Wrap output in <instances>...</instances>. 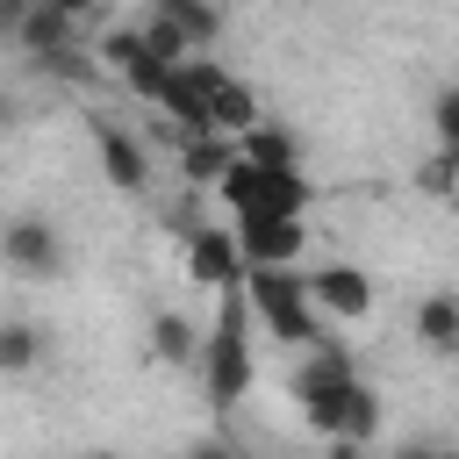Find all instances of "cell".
<instances>
[{"instance_id":"obj_1","label":"cell","mask_w":459,"mask_h":459,"mask_svg":"<svg viewBox=\"0 0 459 459\" xmlns=\"http://www.w3.org/2000/svg\"><path fill=\"white\" fill-rule=\"evenodd\" d=\"M244 294H251V308L265 316L273 337H287V344H301V351L323 344V308H316V294H308V273H294V265H251Z\"/></svg>"},{"instance_id":"obj_2","label":"cell","mask_w":459,"mask_h":459,"mask_svg":"<svg viewBox=\"0 0 459 459\" xmlns=\"http://www.w3.org/2000/svg\"><path fill=\"white\" fill-rule=\"evenodd\" d=\"M244 308H251V294L244 287H222V316H215V337H208V351H201V373H208V402H244V387H251V344H244Z\"/></svg>"},{"instance_id":"obj_3","label":"cell","mask_w":459,"mask_h":459,"mask_svg":"<svg viewBox=\"0 0 459 459\" xmlns=\"http://www.w3.org/2000/svg\"><path fill=\"white\" fill-rule=\"evenodd\" d=\"M301 416L323 430V437H373L380 430V402H373V387L351 373V380H337V387H316V394H301Z\"/></svg>"},{"instance_id":"obj_4","label":"cell","mask_w":459,"mask_h":459,"mask_svg":"<svg viewBox=\"0 0 459 459\" xmlns=\"http://www.w3.org/2000/svg\"><path fill=\"white\" fill-rule=\"evenodd\" d=\"M186 273L201 287H244L251 280V258H244L237 230H194L186 237Z\"/></svg>"},{"instance_id":"obj_5","label":"cell","mask_w":459,"mask_h":459,"mask_svg":"<svg viewBox=\"0 0 459 459\" xmlns=\"http://www.w3.org/2000/svg\"><path fill=\"white\" fill-rule=\"evenodd\" d=\"M237 244L251 265H294L308 230H301V215H237Z\"/></svg>"},{"instance_id":"obj_6","label":"cell","mask_w":459,"mask_h":459,"mask_svg":"<svg viewBox=\"0 0 459 459\" xmlns=\"http://www.w3.org/2000/svg\"><path fill=\"white\" fill-rule=\"evenodd\" d=\"M308 294H316V308H323L330 323H366V316H373V280H366L359 265H323V273H308Z\"/></svg>"},{"instance_id":"obj_7","label":"cell","mask_w":459,"mask_h":459,"mask_svg":"<svg viewBox=\"0 0 459 459\" xmlns=\"http://www.w3.org/2000/svg\"><path fill=\"white\" fill-rule=\"evenodd\" d=\"M7 265L14 273H36V280H57L65 273V244L43 215H14L7 222Z\"/></svg>"},{"instance_id":"obj_8","label":"cell","mask_w":459,"mask_h":459,"mask_svg":"<svg viewBox=\"0 0 459 459\" xmlns=\"http://www.w3.org/2000/svg\"><path fill=\"white\" fill-rule=\"evenodd\" d=\"M201 79H208V122H215V136H251L265 115H258V93L244 86V79H230V72H215V65H201Z\"/></svg>"},{"instance_id":"obj_9","label":"cell","mask_w":459,"mask_h":459,"mask_svg":"<svg viewBox=\"0 0 459 459\" xmlns=\"http://www.w3.org/2000/svg\"><path fill=\"white\" fill-rule=\"evenodd\" d=\"M93 151H100V172H108L122 194H136V186L151 179V151H143L122 122H108V115H93Z\"/></svg>"},{"instance_id":"obj_10","label":"cell","mask_w":459,"mask_h":459,"mask_svg":"<svg viewBox=\"0 0 459 459\" xmlns=\"http://www.w3.org/2000/svg\"><path fill=\"white\" fill-rule=\"evenodd\" d=\"M7 36H14V43H22L36 65H50L57 50H72V14H65V7H50V0H36V7H29V14H22Z\"/></svg>"},{"instance_id":"obj_11","label":"cell","mask_w":459,"mask_h":459,"mask_svg":"<svg viewBox=\"0 0 459 459\" xmlns=\"http://www.w3.org/2000/svg\"><path fill=\"white\" fill-rule=\"evenodd\" d=\"M416 344L437 351V359H459V294L452 287H437V294L416 301Z\"/></svg>"},{"instance_id":"obj_12","label":"cell","mask_w":459,"mask_h":459,"mask_svg":"<svg viewBox=\"0 0 459 459\" xmlns=\"http://www.w3.org/2000/svg\"><path fill=\"white\" fill-rule=\"evenodd\" d=\"M201 351H208V337H201L179 308H158V316H151V359H158V366H201Z\"/></svg>"},{"instance_id":"obj_13","label":"cell","mask_w":459,"mask_h":459,"mask_svg":"<svg viewBox=\"0 0 459 459\" xmlns=\"http://www.w3.org/2000/svg\"><path fill=\"white\" fill-rule=\"evenodd\" d=\"M351 373H359V366H351L344 344H308V359L294 366V402L316 394V387H337V380H351Z\"/></svg>"},{"instance_id":"obj_14","label":"cell","mask_w":459,"mask_h":459,"mask_svg":"<svg viewBox=\"0 0 459 459\" xmlns=\"http://www.w3.org/2000/svg\"><path fill=\"white\" fill-rule=\"evenodd\" d=\"M158 14H165V22H172L186 43H194V50H208V43L222 36V14H215L208 0H158Z\"/></svg>"},{"instance_id":"obj_15","label":"cell","mask_w":459,"mask_h":459,"mask_svg":"<svg viewBox=\"0 0 459 459\" xmlns=\"http://www.w3.org/2000/svg\"><path fill=\"white\" fill-rule=\"evenodd\" d=\"M36 359H43L36 323H0V366H7V373H29Z\"/></svg>"},{"instance_id":"obj_16","label":"cell","mask_w":459,"mask_h":459,"mask_svg":"<svg viewBox=\"0 0 459 459\" xmlns=\"http://www.w3.org/2000/svg\"><path fill=\"white\" fill-rule=\"evenodd\" d=\"M416 186H423V194H459V151H452V143H437V158H423Z\"/></svg>"},{"instance_id":"obj_17","label":"cell","mask_w":459,"mask_h":459,"mask_svg":"<svg viewBox=\"0 0 459 459\" xmlns=\"http://www.w3.org/2000/svg\"><path fill=\"white\" fill-rule=\"evenodd\" d=\"M143 36H151V50H158L165 65H186V57H194V43H186V36H179L165 14H151V22H143Z\"/></svg>"},{"instance_id":"obj_18","label":"cell","mask_w":459,"mask_h":459,"mask_svg":"<svg viewBox=\"0 0 459 459\" xmlns=\"http://www.w3.org/2000/svg\"><path fill=\"white\" fill-rule=\"evenodd\" d=\"M430 129H437V143L459 151V86H445V93L430 100Z\"/></svg>"},{"instance_id":"obj_19","label":"cell","mask_w":459,"mask_h":459,"mask_svg":"<svg viewBox=\"0 0 459 459\" xmlns=\"http://www.w3.org/2000/svg\"><path fill=\"white\" fill-rule=\"evenodd\" d=\"M186 459H237V445H230V437H201Z\"/></svg>"},{"instance_id":"obj_20","label":"cell","mask_w":459,"mask_h":459,"mask_svg":"<svg viewBox=\"0 0 459 459\" xmlns=\"http://www.w3.org/2000/svg\"><path fill=\"white\" fill-rule=\"evenodd\" d=\"M330 459H366V445L359 437H330Z\"/></svg>"},{"instance_id":"obj_21","label":"cell","mask_w":459,"mask_h":459,"mask_svg":"<svg viewBox=\"0 0 459 459\" xmlns=\"http://www.w3.org/2000/svg\"><path fill=\"white\" fill-rule=\"evenodd\" d=\"M394 459H452V452H437V445H402Z\"/></svg>"},{"instance_id":"obj_22","label":"cell","mask_w":459,"mask_h":459,"mask_svg":"<svg viewBox=\"0 0 459 459\" xmlns=\"http://www.w3.org/2000/svg\"><path fill=\"white\" fill-rule=\"evenodd\" d=\"M50 7H65V14H72V22H79V14H93V7H100V0H50Z\"/></svg>"},{"instance_id":"obj_23","label":"cell","mask_w":459,"mask_h":459,"mask_svg":"<svg viewBox=\"0 0 459 459\" xmlns=\"http://www.w3.org/2000/svg\"><path fill=\"white\" fill-rule=\"evenodd\" d=\"M86 459H115V452H86Z\"/></svg>"}]
</instances>
